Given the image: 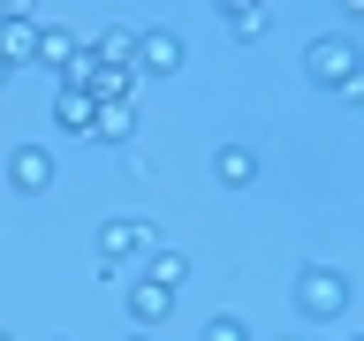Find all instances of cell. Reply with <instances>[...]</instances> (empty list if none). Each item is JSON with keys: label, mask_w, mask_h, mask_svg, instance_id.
I'll return each mask as SVG.
<instances>
[{"label": "cell", "mask_w": 364, "mask_h": 341, "mask_svg": "<svg viewBox=\"0 0 364 341\" xmlns=\"http://www.w3.org/2000/svg\"><path fill=\"white\" fill-rule=\"evenodd\" d=\"M296 311L311 334H326L334 318H349V273L341 266H304L296 273Z\"/></svg>", "instance_id": "cell-1"}, {"label": "cell", "mask_w": 364, "mask_h": 341, "mask_svg": "<svg viewBox=\"0 0 364 341\" xmlns=\"http://www.w3.org/2000/svg\"><path fill=\"white\" fill-rule=\"evenodd\" d=\"M182 61H190V45H182V31H167V23H152V31H136V45H129V68H136V84H159V76H182Z\"/></svg>", "instance_id": "cell-2"}, {"label": "cell", "mask_w": 364, "mask_h": 341, "mask_svg": "<svg viewBox=\"0 0 364 341\" xmlns=\"http://www.w3.org/2000/svg\"><path fill=\"white\" fill-rule=\"evenodd\" d=\"M0 175H8V190H16V197H53L61 159H53V144H16V152L0 159Z\"/></svg>", "instance_id": "cell-3"}, {"label": "cell", "mask_w": 364, "mask_h": 341, "mask_svg": "<svg viewBox=\"0 0 364 341\" xmlns=\"http://www.w3.org/2000/svg\"><path fill=\"white\" fill-rule=\"evenodd\" d=\"M357 68H364V61H357V45H349V31H326V38L304 45V84H318V91L349 84Z\"/></svg>", "instance_id": "cell-4"}, {"label": "cell", "mask_w": 364, "mask_h": 341, "mask_svg": "<svg viewBox=\"0 0 364 341\" xmlns=\"http://www.w3.org/2000/svg\"><path fill=\"white\" fill-rule=\"evenodd\" d=\"M159 227L152 220H99V266H122V258H152Z\"/></svg>", "instance_id": "cell-5"}, {"label": "cell", "mask_w": 364, "mask_h": 341, "mask_svg": "<svg viewBox=\"0 0 364 341\" xmlns=\"http://www.w3.org/2000/svg\"><path fill=\"white\" fill-rule=\"evenodd\" d=\"M91 114H99V99H91V91H76V84H53V129H68V136H91Z\"/></svg>", "instance_id": "cell-6"}, {"label": "cell", "mask_w": 364, "mask_h": 341, "mask_svg": "<svg viewBox=\"0 0 364 341\" xmlns=\"http://www.w3.org/2000/svg\"><path fill=\"white\" fill-rule=\"evenodd\" d=\"M129 318H136V334H152V326H167V318H175V296L152 288V281H129Z\"/></svg>", "instance_id": "cell-7"}, {"label": "cell", "mask_w": 364, "mask_h": 341, "mask_svg": "<svg viewBox=\"0 0 364 341\" xmlns=\"http://www.w3.org/2000/svg\"><path fill=\"white\" fill-rule=\"evenodd\" d=\"M213 182H220V190H250V182H258V152H250V144H220V152H213Z\"/></svg>", "instance_id": "cell-8"}, {"label": "cell", "mask_w": 364, "mask_h": 341, "mask_svg": "<svg viewBox=\"0 0 364 341\" xmlns=\"http://www.w3.org/2000/svg\"><path fill=\"white\" fill-rule=\"evenodd\" d=\"M220 23H228V38H235V45H258V38H266V8H258V0H228Z\"/></svg>", "instance_id": "cell-9"}, {"label": "cell", "mask_w": 364, "mask_h": 341, "mask_svg": "<svg viewBox=\"0 0 364 341\" xmlns=\"http://www.w3.org/2000/svg\"><path fill=\"white\" fill-rule=\"evenodd\" d=\"M144 281H152V288H167V296H182V281H190V258L159 243L152 258H144Z\"/></svg>", "instance_id": "cell-10"}, {"label": "cell", "mask_w": 364, "mask_h": 341, "mask_svg": "<svg viewBox=\"0 0 364 341\" xmlns=\"http://www.w3.org/2000/svg\"><path fill=\"white\" fill-rule=\"evenodd\" d=\"M68 53H76L68 23H53V16H46V23H38V45H31V61H38V68H68Z\"/></svg>", "instance_id": "cell-11"}, {"label": "cell", "mask_w": 364, "mask_h": 341, "mask_svg": "<svg viewBox=\"0 0 364 341\" xmlns=\"http://www.w3.org/2000/svg\"><path fill=\"white\" fill-rule=\"evenodd\" d=\"M91 136H99V144H129L136 136V107L129 99H122V107H99L91 114Z\"/></svg>", "instance_id": "cell-12"}, {"label": "cell", "mask_w": 364, "mask_h": 341, "mask_svg": "<svg viewBox=\"0 0 364 341\" xmlns=\"http://www.w3.org/2000/svg\"><path fill=\"white\" fill-rule=\"evenodd\" d=\"M205 341H250V318H235V311L205 318Z\"/></svg>", "instance_id": "cell-13"}, {"label": "cell", "mask_w": 364, "mask_h": 341, "mask_svg": "<svg viewBox=\"0 0 364 341\" xmlns=\"http://www.w3.org/2000/svg\"><path fill=\"white\" fill-rule=\"evenodd\" d=\"M122 341H159V334H122Z\"/></svg>", "instance_id": "cell-14"}, {"label": "cell", "mask_w": 364, "mask_h": 341, "mask_svg": "<svg viewBox=\"0 0 364 341\" xmlns=\"http://www.w3.org/2000/svg\"><path fill=\"white\" fill-rule=\"evenodd\" d=\"M0 91H8V68H0Z\"/></svg>", "instance_id": "cell-15"}, {"label": "cell", "mask_w": 364, "mask_h": 341, "mask_svg": "<svg viewBox=\"0 0 364 341\" xmlns=\"http://www.w3.org/2000/svg\"><path fill=\"white\" fill-rule=\"evenodd\" d=\"M0 341H16V334H8V326H0Z\"/></svg>", "instance_id": "cell-16"}, {"label": "cell", "mask_w": 364, "mask_h": 341, "mask_svg": "<svg viewBox=\"0 0 364 341\" xmlns=\"http://www.w3.org/2000/svg\"><path fill=\"white\" fill-rule=\"evenodd\" d=\"M311 341H326V334H311Z\"/></svg>", "instance_id": "cell-17"}, {"label": "cell", "mask_w": 364, "mask_h": 341, "mask_svg": "<svg viewBox=\"0 0 364 341\" xmlns=\"http://www.w3.org/2000/svg\"><path fill=\"white\" fill-rule=\"evenodd\" d=\"M53 341H68V334H53Z\"/></svg>", "instance_id": "cell-18"}]
</instances>
